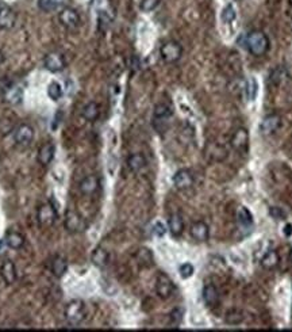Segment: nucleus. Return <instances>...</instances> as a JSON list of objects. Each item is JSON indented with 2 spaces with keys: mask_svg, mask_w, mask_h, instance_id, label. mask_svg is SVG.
Masks as SVG:
<instances>
[{
  "mask_svg": "<svg viewBox=\"0 0 292 332\" xmlns=\"http://www.w3.org/2000/svg\"><path fill=\"white\" fill-rule=\"evenodd\" d=\"M245 45H246L249 53L256 56V57H261L269 50L271 42H269V38L264 31L253 30L245 38Z\"/></svg>",
  "mask_w": 292,
  "mask_h": 332,
  "instance_id": "1",
  "label": "nucleus"
},
{
  "mask_svg": "<svg viewBox=\"0 0 292 332\" xmlns=\"http://www.w3.org/2000/svg\"><path fill=\"white\" fill-rule=\"evenodd\" d=\"M87 316V308L84 301L81 300H72L65 305L64 309V317H65L66 323L70 325H80L84 321Z\"/></svg>",
  "mask_w": 292,
  "mask_h": 332,
  "instance_id": "2",
  "label": "nucleus"
},
{
  "mask_svg": "<svg viewBox=\"0 0 292 332\" xmlns=\"http://www.w3.org/2000/svg\"><path fill=\"white\" fill-rule=\"evenodd\" d=\"M183 56V46L176 41L164 42L160 48V57L165 64H175Z\"/></svg>",
  "mask_w": 292,
  "mask_h": 332,
  "instance_id": "3",
  "label": "nucleus"
},
{
  "mask_svg": "<svg viewBox=\"0 0 292 332\" xmlns=\"http://www.w3.org/2000/svg\"><path fill=\"white\" fill-rule=\"evenodd\" d=\"M64 225L69 233H80L86 231L87 228L86 220L82 218L81 214L76 210H72V209L66 210L65 217H64Z\"/></svg>",
  "mask_w": 292,
  "mask_h": 332,
  "instance_id": "4",
  "label": "nucleus"
},
{
  "mask_svg": "<svg viewBox=\"0 0 292 332\" xmlns=\"http://www.w3.org/2000/svg\"><path fill=\"white\" fill-rule=\"evenodd\" d=\"M37 218L41 227L49 228L57 221L58 213L50 202H45V204L39 205V208L37 210Z\"/></svg>",
  "mask_w": 292,
  "mask_h": 332,
  "instance_id": "5",
  "label": "nucleus"
},
{
  "mask_svg": "<svg viewBox=\"0 0 292 332\" xmlns=\"http://www.w3.org/2000/svg\"><path fill=\"white\" fill-rule=\"evenodd\" d=\"M175 290H176V287H175V283H173L172 279L169 278V275H166L165 273H160V274L157 275L156 293L161 300L171 299Z\"/></svg>",
  "mask_w": 292,
  "mask_h": 332,
  "instance_id": "6",
  "label": "nucleus"
},
{
  "mask_svg": "<svg viewBox=\"0 0 292 332\" xmlns=\"http://www.w3.org/2000/svg\"><path fill=\"white\" fill-rule=\"evenodd\" d=\"M58 21L61 23L64 27L69 30H74L77 29L78 26H80V14L76 11L72 7H64V9L58 13Z\"/></svg>",
  "mask_w": 292,
  "mask_h": 332,
  "instance_id": "7",
  "label": "nucleus"
},
{
  "mask_svg": "<svg viewBox=\"0 0 292 332\" xmlns=\"http://www.w3.org/2000/svg\"><path fill=\"white\" fill-rule=\"evenodd\" d=\"M44 66L49 72H60L66 66L65 56L60 52H50L44 57Z\"/></svg>",
  "mask_w": 292,
  "mask_h": 332,
  "instance_id": "8",
  "label": "nucleus"
},
{
  "mask_svg": "<svg viewBox=\"0 0 292 332\" xmlns=\"http://www.w3.org/2000/svg\"><path fill=\"white\" fill-rule=\"evenodd\" d=\"M230 145L239 154H246L249 148V133L245 128L237 129L230 140Z\"/></svg>",
  "mask_w": 292,
  "mask_h": 332,
  "instance_id": "9",
  "label": "nucleus"
},
{
  "mask_svg": "<svg viewBox=\"0 0 292 332\" xmlns=\"http://www.w3.org/2000/svg\"><path fill=\"white\" fill-rule=\"evenodd\" d=\"M14 140L19 145H29L34 140V129L27 124L18 125L14 130Z\"/></svg>",
  "mask_w": 292,
  "mask_h": 332,
  "instance_id": "10",
  "label": "nucleus"
},
{
  "mask_svg": "<svg viewBox=\"0 0 292 332\" xmlns=\"http://www.w3.org/2000/svg\"><path fill=\"white\" fill-rule=\"evenodd\" d=\"M280 126H281V117L279 114H269L261 121L260 132L264 136H271V134L279 130Z\"/></svg>",
  "mask_w": 292,
  "mask_h": 332,
  "instance_id": "11",
  "label": "nucleus"
},
{
  "mask_svg": "<svg viewBox=\"0 0 292 332\" xmlns=\"http://www.w3.org/2000/svg\"><path fill=\"white\" fill-rule=\"evenodd\" d=\"M173 185L176 189L179 190H187V189H191L193 185V175L189 170H179L176 174L173 175Z\"/></svg>",
  "mask_w": 292,
  "mask_h": 332,
  "instance_id": "12",
  "label": "nucleus"
},
{
  "mask_svg": "<svg viewBox=\"0 0 292 332\" xmlns=\"http://www.w3.org/2000/svg\"><path fill=\"white\" fill-rule=\"evenodd\" d=\"M0 277L5 281L6 285H13V283H15V281H17L18 278V274L17 267H15L13 261L6 259V261L2 262V265H0Z\"/></svg>",
  "mask_w": 292,
  "mask_h": 332,
  "instance_id": "13",
  "label": "nucleus"
},
{
  "mask_svg": "<svg viewBox=\"0 0 292 332\" xmlns=\"http://www.w3.org/2000/svg\"><path fill=\"white\" fill-rule=\"evenodd\" d=\"M172 117V108L169 107L168 104L160 103L154 107V113H153V125L156 128L158 124H164L165 128H168V122Z\"/></svg>",
  "mask_w": 292,
  "mask_h": 332,
  "instance_id": "14",
  "label": "nucleus"
},
{
  "mask_svg": "<svg viewBox=\"0 0 292 332\" xmlns=\"http://www.w3.org/2000/svg\"><path fill=\"white\" fill-rule=\"evenodd\" d=\"M54 154H56V146H54L53 142H45V144L39 146V150H38V163L44 167L49 166L50 163L53 162Z\"/></svg>",
  "mask_w": 292,
  "mask_h": 332,
  "instance_id": "15",
  "label": "nucleus"
},
{
  "mask_svg": "<svg viewBox=\"0 0 292 332\" xmlns=\"http://www.w3.org/2000/svg\"><path fill=\"white\" fill-rule=\"evenodd\" d=\"M189 233L193 240L196 241H207L208 236H210V228L204 221H196L191 225L189 228Z\"/></svg>",
  "mask_w": 292,
  "mask_h": 332,
  "instance_id": "16",
  "label": "nucleus"
},
{
  "mask_svg": "<svg viewBox=\"0 0 292 332\" xmlns=\"http://www.w3.org/2000/svg\"><path fill=\"white\" fill-rule=\"evenodd\" d=\"M17 23V13L9 6H3L0 10V29H13Z\"/></svg>",
  "mask_w": 292,
  "mask_h": 332,
  "instance_id": "17",
  "label": "nucleus"
},
{
  "mask_svg": "<svg viewBox=\"0 0 292 332\" xmlns=\"http://www.w3.org/2000/svg\"><path fill=\"white\" fill-rule=\"evenodd\" d=\"M100 180L96 175H88L86 178L81 179V182L78 185V189L84 195H94L96 191L99 190Z\"/></svg>",
  "mask_w": 292,
  "mask_h": 332,
  "instance_id": "18",
  "label": "nucleus"
},
{
  "mask_svg": "<svg viewBox=\"0 0 292 332\" xmlns=\"http://www.w3.org/2000/svg\"><path fill=\"white\" fill-rule=\"evenodd\" d=\"M50 271L56 278H62L68 271V262L61 255H56L50 262Z\"/></svg>",
  "mask_w": 292,
  "mask_h": 332,
  "instance_id": "19",
  "label": "nucleus"
},
{
  "mask_svg": "<svg viewBox=\"0 0 292 332\" xmlns=\"http://www.w3.org/2000/svg\"><path fill=\"white\" fill-rule=\"evenodd\" d=\"M203 301L206 304L208 308H215L218 305L219 303V291L218 289L214 286V285H206V286L203 287Z\"/></svg>",
  "mask_w": 292,
  "mask_h": 332,
  "instance_id": "20",
  "label": "nucleus"
},
{
  "mask_svg": "<svg viewBox=\"0 0 292 332\" xmlns=\"http://www.w3.org/2000/svg\"><path fill=\"white\" fill-rule=\"evenodd\" d=\"M237 224H238L241 231H247V232L252 231L253 216H252V213L249 212L245 206H241V208L237 210Z\"/></svg>",
  "mask_w": 292,
  "mask_h": 332,
  "instance_id": "21",
  "label": "nucleus"
},
{
  "mask_svg": "<svg viewBox=\"0 0 292 332\" xmlns=\"http://www.w3.org/2000/svg\"><path fill=\"white\" fill-rule=\"evenodd\" d=\"M3 96H5V100L7 103L19 104L22 102V99H23V91H22V88L19 87V86L11 84V86H7V87L5 88Z\"/></svg>",
  "mask_w": 292,
  "mask_h": 332,
  "instance_id": "22",
  "label": "nucleus"
},
{
  "mask_svg": "<svg viewBox=\"0 0 292 332\" xmlns=\"http://www.w3.org/2000/svg\"><path fill=\"white\" fill-rule=\"evenodd\" d=\"M6 245L11 249H21L26 243L25 236L18 231H9L5 237Z\"/></svg>",
  "mask_w": 292,
  "mask_h": 332,
  "instance_id": "23",
  "label": "nucleus"
},
{
  "mask_svg": "<svg viewBox=\"0 0 292 332\" xmlns=\"http://www.w3.org/2000/svg\"><path fill=\"white\" fill-rule=\"evenodd\" d=\"M168 229L175 237H179L184 232V221L179 213H173L168 218Z\"/></svg>",
  "mask_w": 292,
  "mask_h": 332,
  "instance_id": "24",
  "label": "nucleus"
},
{
  "mask_svg": "<svg viewBox=\"0 0 292 332\" xmlns=\"http://www.w3.org/2000/svg\"><path fill=\"white\" fill-rule=\"evenodd\" d=\"M91 261H92V263H94L96 267L104 269V267L108 265V262H110V253H108L103 247H96V248L92 251Z\"/></svg>",
  "mask_w": 292,
  "mask_h": 332,
  "instance_id": "25",
  "label": "nucleus"
},
{
  "mask_svg": "<svg viewBox=\"0 0 292 332\" xmlns=\"http://www.w3.org/2000/svg\"><path fill=\"white\" fill-rule=\"evenodd\" d=\"M146 164H148L146 158H145L142 154H133L128 158L129 170L132 171V172H134V174L141 172V171L146 167Z\"/></svg>",
  "mask_w": 292,
  "mask_h": 332,
  "instance_id": "26",
  "label": "nucleus"
},
{
  "mask_svg": "<svg viewBox=\"0 0 292 332\" xmlns=\"http://www.w3.org/2000/svg\"><path fill=\"white\" fill-rule=\"evenodd\" d=\"M280 262V256L277 251L275 249H269L268 252L264 253V256L261 257V266L267 270H273L275 267H277Z\"/></svg>",
  "mask_w": 292,
  "mask_h": 332,
  "instance_id": "27",
  "label": "nucleus"
},
{
  "mask_svg": "<svg viewBox=\"0 0 292 332\" xmlns=\"http://www.w3.org/2000/svg\"><path fill=\"white\" fill-rule=\"evenodd\" d=\"M81 116L84 117V120L88 121V122H94L99 118L100 116V107L99 104L96 102H90L87 103L84 107H82Z\"/></svg>",
  "mask_w": 292,
  "mask_h": 332,
  "instance_id": "28",
  "label": "nucleus"
},
{
  "mask_svg": "<svg viewBox=\"0 0 292 332\" xmlns=\"http://www.w3.org/2000/svg\"><path fill=\"white\" fill-rule=\"evenodd\" d=\"M137 262L138 265L142 266V267H149V266L153 265V255L150 252V249L148 248H141L136 255Z\"/></svg>",
  "mask_w": 292,
  "mask_h": 332,
  "instance_id": "29",
  "label": "nucleus"
},
{
  "mask_svg": "<svg viewBox=\"0 0 292 332\" xmlns=\"http://www.w3.org/2000/svg\"><path fill=\"white\" fill-rule=\"evenodd\" d=\"M245 319L243 316V312L239 311V309H230V311L226 313V317H225V321L230 325H238L241 324Z\"/></svg>",
  "mask_w": 292,
  "mask_h": 332,
  "instance_id": "30",
  "label": "nucleus"
},
{
  "mask_svg": "<svg viewBox=\"0 0 292 332\" xmlns=\"http://www.w3.org/2000/svg\"><path fill=\"white\" fill-rule=\"evenodd\" d=\"M48 95H49V98L52 100H54V102H58V100L61 99L62 95H64V91H62V87L61 84L58 83V82H52V83L48 86Z\"/></svg>",
  "mask_w": 292,
  "mask_h": 332,
  "instance_id": "31",
  "label": "nucleus"
},
{
  "mask_svg": "<svg viewBox=\"0 0 292 332\" xmlns=\"http://www.w3.org/2000/svg\"><path fill=\"white\" fill-rule=\"evenodd\" d=\"M61 5V0H38V7L45 13H50Z\"/></svg>",
  "mask_w": 292,
  "mask_h": 332,
  "instance_id": "32",
  "label": "nucleus"
},
{
  "mask_svg": "<svg viewBox=\"0 0 292 332\" xmlns=\"http://www.w3.org/2000/svg\"><path fill=\"white\" fill-rule=\"evenodd\" d=\"M235 18H237V11H235L234 6L227 5L222 11V21L225 23H231L235 21Z\"/></svg>",
  "mask_w": 292,
  "mask_h": 332,
  "instance_id": "33",
  "label": "nucleus"
},
{
  "mask_svg": "<svg viewBox=\"0 0 292 332\" xmlns=\"http://www.w3.org/2000/svg\"><path fill=\"white\" fill-rule=\"evenodd\" d=\"M161 0H141L140 9L144 13H152L160 6Z\"/></svg>",
  "mask_w": 292,
  "mask_h": 332,
  "instance_id": "34",
  "label": "nucleus"
},
{
  "mask_svg": "<svg viewBox=\"0 0 292 332\" xmlns=\"http://www.w3.org/2000/svg\"><path fill=\"white\" fill-rule=\"evenodd\" d=\"M181 320H183V309L176 308L175 311L171 312V315H169V324H171V325L177 327V325L181 323Z\"/></svg>",
  "mask_w": 292,
  "mask_h": 332,
  "instance_id": "35",
  "label": "nucleus"
},
{
  "mask_svg": "<svg viewBox=\"0 0 292 332\" xmlns=\"http://www.w3.org/2000/svg\"><path fill=\"white\" fill-rule=\"evenodd\" d=\"M259 88V84H257V82H256L255 78H251V80L247 82L246 84V91H247V96H249V99L251 100H255L256 99V95H257V90Z\"/></svg>",
  "mask_w": 292,
  "mask_h": 332,
  "instance_id": "36",
  "label": "nucleus"
},
{
  "mask_svg": "<svg viewBox=\"0 0 292 332\" xmlns=\"http://www.w3.org/2000/svg\"><path fill=\"white\" fill-rule=\"evenodd\" d=\"M179 273H180V277L183 279H187L189 277H192L193 273H195V269L191 263H183V265L179 267Z\"/></svg>",
  "mask_w": 292,
  "mask_h": 332,
  "instance_id": "37",
  "label": "nucleus"
},
{
  "mask_svg": "<svg viewBox=\"0 0 292 332\" xmlns=\"http://www.w3.org/2000/svg\"><path fill=\"white\" fill-rule=\"evenodd\" d=\"M98 22H99V29L100 30H107V27L111 25V19L108 17L107 14L104 11H100L98 15Z\"/></svg>",
  "mask_w": 292,
  "mask_h": 332,
  "instance_id": "38",
  "label": "nucleus"
},
{
  "mask_svg": "<svg viewBox=\"0 0 292 332\" xmlns=\"http://www.w3.org/2000/svg\"><path fill=\"white\" fill-rule=\"evenodd\" d=\"M269 214H271L275 220H285V213L283 212V209L277 208V206H273V208L269 209Z\"/></svg>",
  "mask_w": 292,
  "mask_h": 332,
  "instance_id": "39",
  "label": "nucleus"
},
{
  "mask_svg": "<svg viewBox=\"0 0 292 332\" xmlns=\"http://www.w3.org/2000/svg\"><path fill=\"white\" fill-rule=\"evenodd\" d=\"M166 233V228H165V225L160 221H157L156 224L153 225V235L157 237H162Z\"/></svg>",
  "mask_w": 292,
  "mask_h": 332,
  "instance_id": "40",
  "label": "nucleus"
},
{
  "mask_svg": "<svg viewBox=\"0 0 292 332\" xmlns=\"http://www.w3.org/2000/svg\"><path fill=\"white\" fill-rule=\"evenodd\" d=\"M284 235H285V236H291L292 235V225L291 224L285 225V228H284Z\"/></svg>",
  "mask_w": 292,
  "mask_h": 332,
  "instance_id": "41",
  "label": "nucleus"
},
{
  "mask_svg": "<svg viewBox=\"0 0 292 332\" xmlns=\"http://www.w3.org/2000/svg\"><path fill=\"white\" fill-rule=\"evenodd\" d=\"M3 62H5V54H3V52L0 50V65H2Z\"/></svg>",
  "mask_w": 292,
  "mask_h": 332,
  "instance_id": "42",
  "label": "nucleus"
},
{
  "mask_svg": "<svg viewBox=\"0 0 292 332\" xmlns=\"http://www.w3.org/2000/svg\"><path fill=\"white\" fill-rule=\"evenodd\" d=\"M3 245H6L5 239H3V240H0V251H2V247H3Z\"/></svg>",
  "mask_w": 292,
  "mask_h": 332,
  "instance_id": "43",
  "label": "nucleus"
},
{
  "mask_svg": "<svg viewBox=\"0 0 292 332\" xmlns=\"http://www.w3.org/2000/svg\"><path fill=\"white\" fill-rule=\"evenodd\" d=\"M289 262L292 263V249H291V252H289Z\"/></svg>",
  "mask_w": 292,
  "mask_h": 332,
  "instance_id": "44",
  "label": "nucleus"
},
{
  "mask_svg": "<svg viewBox=\"0 0 292 332\" xmlns=\"http://www.w3.org/2000/svg\"><path fill=\"white\" fill-rule=\"evenodd\" d=\"M3 6H5V5H3V3L0 2V10H2V7H3Z\"/></svg>",
  "mask_w": 292,
  "mask_h": 332,
  "instance_id": "45",
  "label": "nucleus"
},
{
  "mask_svg": "<svg viewBox=\"0 0 292 332\" xmlns=\"http://www.w3.org/2000/svg\"><path fill=\"white\" fill-rule=\"evenodd\" d=\"M289 5H291V6H292V0H289Z\"/></svg>",
  "mask_w": 292,
  "mask_h": 332,
  "instance_id": "46",
  "label": "nucleus"
}]
</instances>
